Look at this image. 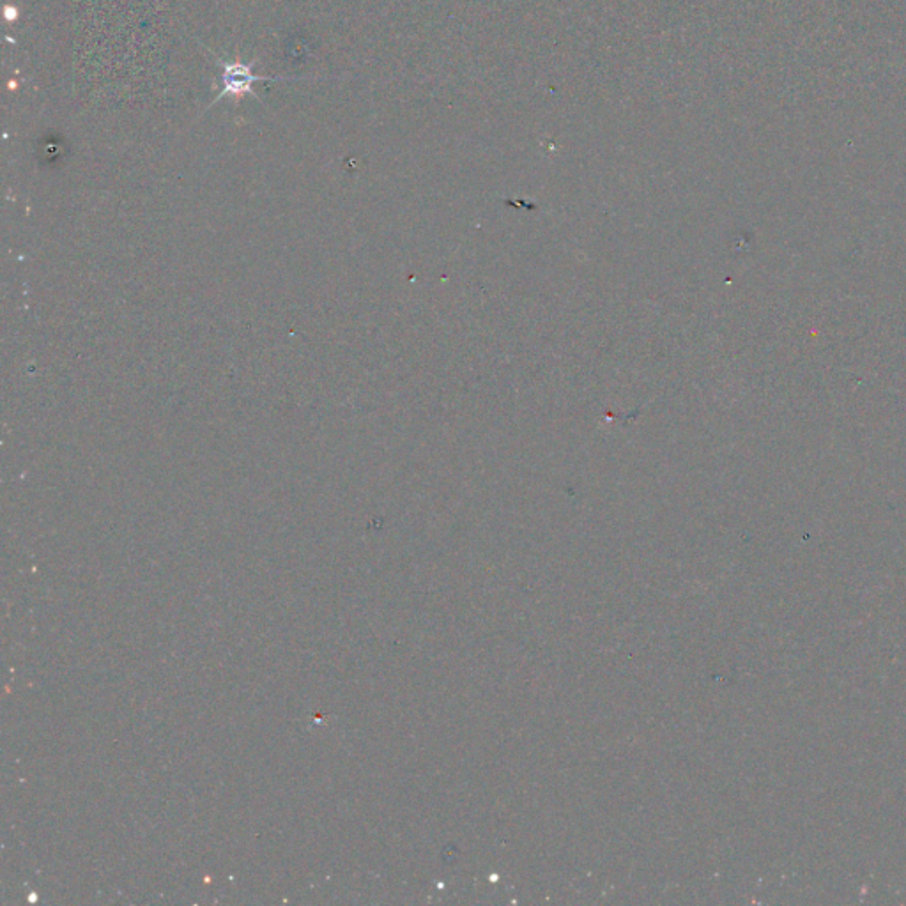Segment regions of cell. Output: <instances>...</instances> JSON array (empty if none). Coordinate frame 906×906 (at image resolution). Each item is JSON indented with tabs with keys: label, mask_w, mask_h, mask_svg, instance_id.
<instances>
[{
	"label": "cell",
	"mask_w": 906,
	"mask_h": 906,
	"mask_svg": "<svg viewBox=\"0 0 906 906\" xmlns=\"http://www.w3.org/2000/svg\"><path fill=\"white\" fill-rule=\"evenodd\" d=\"M255 62L252 61L245 64V62H225L222 59H218V64L222 66V93L216 96V100L213 101V105L222 101L225 96H232L236 98V101L239 98H243L245 94H250L255 100H259V94L255 93L254 84L257 82H277V80H282V78H273V77H261V75H255L254 66Z\"/></svg>",
	"instance_id": "6da1fadb"
}]
</instances>
